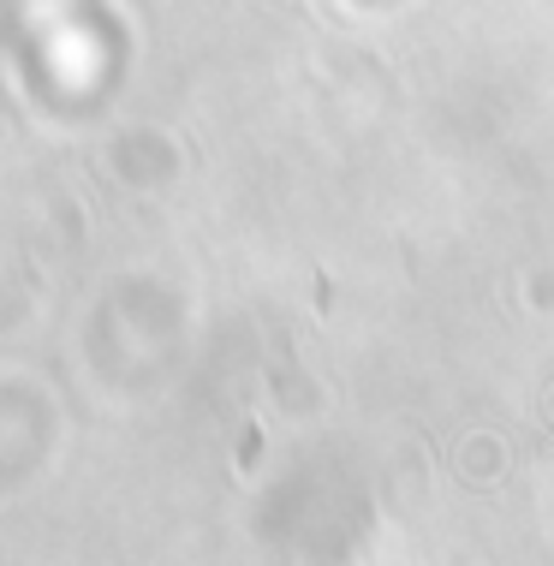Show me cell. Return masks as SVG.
Here are the masks:
<instances>
[{
  "instance_id": "cell-1",
  "label": "cell",
  "mask_w": 554,
  "mask_h": 566,
  "mask_svg": "<svg viewBox=\"0 0 554 566\" xmlns=\"http://www.w3.org/2000/svg\"><path fill=\"white\" fill-rule=\"evenodd\" d=\"M0 12H7V24L19 19V24H30V30H36V12H42V0H0Z\"/></svg>"
}]
</instances>
